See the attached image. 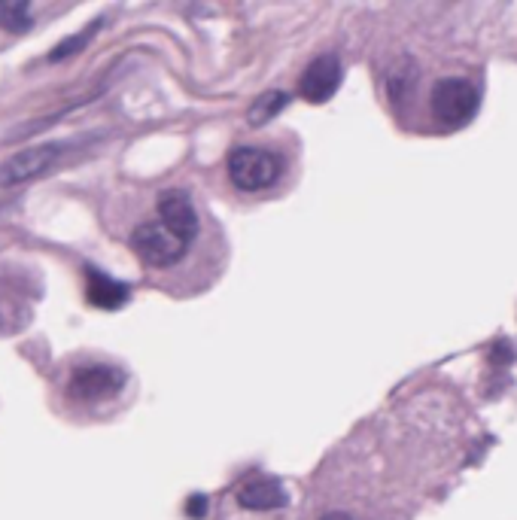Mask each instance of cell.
I'll use <instances>...</instances> for the list:
<instances>
[{
  "instance_id": "6da1fadb",
  "label": "cell",
  "mask_w": 517,
  "mask_h": 520,
  "mask_svg": "<svg viewBox=\"0 0 517 520\" xmlns=\"http://www.w3.org/2000/svg\"><path fill=\"white\" fill-rule=\"evenodd\" d=\"M128 244H131L134 256L150 268H171L189 250V241H183L177 232H171L162 219L159 222H140V226L131 232Z\"/></svg>"
},
{
  "instance_id": "7a4b0ae2",
  "label": "cell",
  "mask_w": 517,
  "mask_h": 520,
  "mask_svg": "<svg viewBox=\"0 0 517 520\" xmlns=\"http://www.w3.org/2000/svg\"><path fill=\"white\" fill-rule=\"evenodd\" d=\"M478 89L463 80V77H445L432 86V95H429V107H432V116L435 122L441 125H466L472 122V116L478 113Z\"/></svg>"
},
{
  "instance_id": "3957f363",
  "label": "cell",
  "mask_w": 517,
  "mask_h": 520,
  "mask_svg": "<svg viewBox=\"0 0 517 520\" xmlns=\"http://www.w3.org/2000/svg\"><path fill=\"white\" fill-rule=\"evenodd\" d=\"M226 168L229 180L241 192H262L274 186V180L280 177V159L268 150H259V146H238V150L229 153Z\"/></svg>"
},
{
  "instance_id": "277c9868",
  "label": "cell",
  "mask_w": 517,
  "mask_h": 520,
  "mask_svg": "<svg viewBox=\"0 0 517 520\" xmlns=\"http://www.w3.org/2000/svg\"><path fill=\"white\" fill-rule=\"evenodd\" d=\"M125 390V371L107 362H86L73 368L67 393L77 402H104Z\"/></svg>"
},
{
  "instance_id": "5b68a950",
  "label": "cell",
  "mask_w": 517,
  "mask_h": 520,
  "mask_svg": "<svg viewBox=\"0 0 517 520\" xmlns=\"http://www.w3.org/2000/svg\"><path fill=\"white\" fill-rule=\"evenodd\" d=\"M61 153H64L61 143H40V146H31V150L16 153L10 162L0 165V186H22L49 174L58 165Z\"/></svg>"
},
{
  "instance_id": "8992f818",
  "label": "cell",
  "mask_w": 517,
  "mask_h": 520,
  "mask_svg": "<svg viewBox=\"0 0 517 520\" xmlns=\"http://www.w3.org/2000/svg\"><path fill=\"white\" fill-rule=\"evenodd\" d=\"M341 77H344V70H341V61L338 55H320L314 58L305 73H302V83H299V92L305 101L311 104H326L338 86H341Z\"/></svg>"
},
{
  "instance_id": "52a82bcc",
  "label": "cell",
  "mask_w": 517,
  "mask_h": 520,
  "mask_svg": "<svg viewBox=\"0 0 517 520\" xmlns=\"http://www.w3.org/2000/svg\"><path fill=\"white\" fill-rule=\"evenodd\" d=\"M156 207H159V216H162V222H165L171 232H177L189 244L195 241V235H198V210H195L189 192L168 189V192L159 195V204Z\"/></svg>"
},
{
  "instance_id": "ba28073f",
  "label": "cell",
  "mask_w": 517,
  "mask_h": 520,
  "mask_svg": "<svg viewBox=\"0 0 517 520\" xmlns=\"http://www.w3.org/2000/svg\"><path fill=\"white\" fill-rule=\"evenodd\" d=\"M235 493H238V502L250 511H277V508H286V502H289L286 487L268 475H253V478L241 481Z\"/></svg>"
},
{
  "instance_id": "9c48e42d",
  "label": "cell",
  "mask_w": 517,
  "mask_h": 520,
  "mask_svg": "<svg viewBox=\"0 0 517 520\" xmlns=\"http://www.w3.org/2000/svg\"><path fill=\"white\" fill-rule=\"evenodd\" d=\"M86 295L95 308H104V311H116L128 302V286L113 280L110 274L98 271V268H86Z\"/></svg>"
},
{
  "instance_id": "30bf717a",
  "label": "cell",
  "mask_w": 517,
  "mask_h": 520,
  "mask_svg": "<svg viewBox=\"0 0 517 520\" xmlns=\"http://www.w3.org/2000/svg\"><path fill=\"white\" fill-rule=\"evenodd\" d=\"M286 95L283 92H265V95H259L256 101H253V107L247 110V119H250V125L253 128H262V125H268L283 107H286Z\"/></svg>"
},
{
  "instance_id": "8fae6325",
  "label": "cell",
  "mask_w": 517,
  "mask_h": 520,
  "mask_svg": "<svg viewBox=\"0 0 517 520\" xmlns=\"http://www.w3.org/2000/svg\"><path fill=\"white\" fill-rule=\"evenodd\" d=\"M0 25L13 34L28 31L31 28V7L25 4V0H4V4H0Z\"/></svg>"
},
{
  "instance_id": "7c38bea8",
  "label": "cell",
  "mask_w": 517,
  "mask_h": 520,
  "mask_svg": "<svg viewBox=\"0 0 517 520\" xmlns=\"http://www.w3.org/2000/svg\"><path fill=\"white\" fill-rule=\"evenodd\" d=\"M101 19H95L86 31H80V34H73V37H67V40H61L58 46H55V52L49 55V61H64V58H70V55H77V52H83L89 43H92V37L101 31Z\"/></svg>"
},
{
  "instance_id": "4fadbf2b",
  "label": "cell",
  "mask_w": 517,
  "mask_h": 520,
  "mask_svg": "<svg viewBox=\"0 0 517 520\" xmlns=\"http://www.w3.org/2000/svg\"><path fill=\"white\" fill-rule=\"evenodd\" d=\"M186 514H189L192 520H201V517L207 514V496L192 493V496H189V502H186Z\"/></svg>"
},
{
  "instance_id": "5bb4252c",
  "label": "cell",
  "mask_w": 517,
  "mask_h": 520,
  "mask_svg": "<svg viewBox=\"0 0 517 520\" xmlns=\"http://www.w3.org/2000/svg\"><path fill=\"white\" fill-rule=\"evenodd\" d=\"M320 520H356L353 514H347V511H326Z\"/></svg>"
},
{
  "instance_id": "9a60e30c",
  "label": "cell",
  "mask_w": 517,
  "mask_h": 520,
  "mask_svg": "<svg viewBox=\"0 0 517 520\" xmlns=\"http://www.w3.org/2000/svg\"><path fill=\"white\" fill-rule=\"evenodd\" d=\"M0 332H4V311H0Z\"/></svg>"
}]
</instances>
